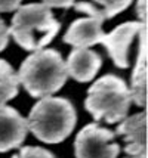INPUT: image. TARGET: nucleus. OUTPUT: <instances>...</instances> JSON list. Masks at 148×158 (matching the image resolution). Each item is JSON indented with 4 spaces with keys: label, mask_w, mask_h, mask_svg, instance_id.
Instances as JSON below:
<instances>
[{
    "label": "nucleus",
    "mask_w": 148,
    "mask_h": 158,
    "mask_svg": "<svg viewBox=\"0 0 148 158\" xmlns=\"http://www.w3.org/2000/svg\"><path fill=\"white\" fill-rule=\"evenodd\" d=\"M116 133L96 123L85 126L74 139L76 158H117L119 143L114 142Z\"/></svg>",
    "instance_id": "423d86ee"
},
{
    "label": "nucleus",
    "mask_w": 148,
    "mask_h": 158,
    "mask_svg": "<svg viewBox=\"0 0 148 158\" xmlns=\"http://www.w3.org/2000/svg\"><path fill=\"white\" fill-rule=\"evenodd\" d=\"M77 12L86 14L85 18L76 19L71 24L64 35V41L73 48H86L89 49L93 44H98L104 39V15L98 7L87 2H80L73 5Z\"/></svg>",
    "instance_id": "39448f33"
},
{
    "label": "nucleus",
    "mask_w": 148,
    "mask_h": 158,
    "mask_svg": "<svg viewBox=\"0 0 148 158\" xmlns=\"http://www.w3.org/2000/svg\"><path fill=\"white\" fill-rule=\"evenodd\" d=\"M12 158H57L53 154L40 146H24Z\"/></svg>",
    "instance_id": "4468645a"
},
{
    "label": "nucleus",
    "mask_w": 148,
    "mask_h": 158,
    "mask_svg": "<svg viewBox=\"0 0 148 158\" xmlns=\"http://www.w3.org/2000/svg\"><path fill=\"white\" fill-rule=\"evenodd\" d=\"M130 103L132 98L126 81L119 76L107 74L89 87L85 108L96 121L114 124L127 117Z\"/></svg>",
    "instance_id": "20e7f679"
},
{
    "label": "nucleus",
    "mask_w": 148,
    "mask_h": 158,
    "mask_svg": "<svg viewBox=\"0 0 148 158\" xmlns=\"http://www.w3.org/2000/svg\"><path fill=\"white\" fill-rule=\"evenodd\" d=\"M93 2L101 6L98 9L102 12L105 19L119 15L120 12H123L125 9H127L129 5L132 3V0H93Z\"/></svg>",
    "instance_id": "ddd939ff"
},
{
    "label": "nucleus",
    "mask_w": 148,
    "mask_h": 158,
    "mask_svg": "<svg viewBox=\"0 0 148 158\" xmlns=\"http://www.w3.org/2000/svg\"><path fill=\"white\" fill-rule=\"evenodd\" d=\"M22 0H0V12H12L21 6Z\"/></svg>",
    "instance_id": "dca6fc26"
},
{
    "label": "nucleus",
    "mask_w": 148,
    "mask_h": 158,
    "mask_svg": "<svg viewBox=\"0 0 148 158\" xmlns=\"http://www.w3.org/2000/svg\"><path fill=\"white\" fill-rule=\"evenodd\" d=\"M147 27L141 30L138 35V52H136V61L135 68L132 73V81H130V98L132 102L138 106H145L147 102Z\"/></svg>",
    "instance_id": "9b49d317"
},
{
    "label": "nucleus",
    "mask_w": 148,
    "mask_h": 158,
    "mask_svg": "<svg viewBox=\"0 0 148 158\" xmlns=\"http://www.w3.org/2000/svg\"><path fill=\"white\" fill-rule=\"evenodd\" d=\"M136 15L139 18V22L145 24V18H147V0H138L136 2Z\"/></svg>",
    "instance_id": "a211bd4d"
},
{
    "label": "nucleus",
    "mask_w": 148,
    "mask_h": 158,
    "mask_svg": "<svg viewBox=\"0 0 148 158\" xmlns=\"http://www.w3.org/2000/svg\"><path fill=\"white\" fill-rule=\"evenodd\" d=\"M9 27L5 24V21L0 18V52H3L6 49L7 43H9Z\"/></svg>",
    "instance_id": "2eb2a0df"
},
{
    "label": "nucleus",
    "mask_w": 148,
    "mask_h": 158,
    "mask_svg": "<svg viewBox=\"0 0 148 158\" xmlns=\"http://www.w3.org/2000/svg\"><path fill=\"white\" fill-rule=\"evenodd\" d=\"M144 27H145L144 22L130 21V22L120 24L111 33L104 34V39L101 43L107 49V52L116 64V67H119V68L129 67V50L132 46V41L138 39V35Z\"/></svg>",
    "instance_id": "0eeeda50"
},
{
    "label": "nucleus",
    "mask_w": 148,
    "mask_h": 158,
    "mask_svg": "<svg viewBox=\"0 0 148 158\" xmlns=\"http://www.w3.org/2000/svg\"><path fill=\"white\" fill-rule=\"evenodd\" d=\"M117 135L125 139V151L132 158H147V115L138 112L123 118L117 126Z\"/></svg>",
    "instance_id": "6e6552de"
},
{
    "label": "nucleus",
    "mask_w": 148,
    "mask_h": 158,
    "mask_svg": "<svg viewBox=\"0 0 148 158\" xmlns=\"http://www.w3.org/2000/svg\"><path fill=\"white\" fill-rule=\"evenodd\" d=\"M43 5H46L48 7H71L76 0H42Z\"/></svg>",
    "instance_id": "f3484780"
},
{
    "label": "nucleus",
    "mask_w": 148,
    "mask_h": 158,
    "mask_svg": "<svg viewBox=\"0 0 148 158\" xmlns=\"http://www.w3.org/2000/svg\"><path fill=\"white\" fill-rule=\"evenodd\" d=\"M28 126L18 111L2 105L0 106V152H7L21 146L27 138Z\"/></svg>",
    "instance_id": "1a4fd4ad"
},
{
    "label": "nucleus",
    "mask_w": 148,
    "mask_h": 158,
    "mask_svg": "<svg viewBox=\"0 0 148 158\" xmlns=\"http://www.w3.org/2000/svg\"><path fill=\"white\" fill-rule=\"evenodd\" d=\"M102 58L98 52L86 48H74L65 62L67 74L76 81L86 83L95 78L101 69Z\"/></svg>",
    "instance_id": "9d476101"
},
{
    "label": "nucleus",
    "mask_w": 148,
    "mask_h": 158,
    "mask_svg": "<svg viewBox=\"0 0 148 158\" xmlns=\"http://www.w3.org/2000/svg\"><path fill=\"white\" fill-rule=\"evenodd\" d=\"M16 74L19 84L33 98H46L57 93L68 78L65 61L53 49H40L28 55Z\"/></svg>",
    "instance_id": "f257e3e1"
},
{
    "label": "nucleus",
    "mask_w": 148,
    "mask_h": 158,
    "mask_svg": "<svg viewBox=\"0 0 148 158\" xmlns=\"http://www.w3.org/2000/svg\"><path fill=\"white\" fill-rule=\"evenodd\" d=\"M61 24L53 16L50 7L43 3L19 6L12 18L9 34L18 46L25 50H40L58 34Z\"/></svg>",
    "instance_id": "7ed1b4c3"
},
{
    "label": "nucleus",
    "mask_w": 148,
    "mask_h": 158,
    "mask_svg": "<svg viewBox=\"0 0 148 158\" xmlns=\"http://www.w3.org/2000/svg\"><path fill=\"white\" fill-rule=\"evenodd\" d=\"M77 123L74 105L58 96L40 98L27 118L28 130L44 143H59L71 135Z\"/></svg>",
    "instance_id": "f03ea898"
},
{
    "label": "nucleus",
    "mask_w": 148,
    "mask_h": 158,
    "mask_svg": "<svg viewBox=\"0 0 148 158\" xmlns=\"http://www.w3.org/2000/svg\"><path fill=\"white\" fill-rule=\"evenodd\" d=\"M19 80L12 65L5 59H0V106L6 105L18 95Z\"/></svg>",
    "instance_id": "f8f14e48"
}]
</instances>
